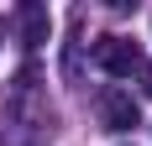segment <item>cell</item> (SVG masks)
Here are the masks:
<instances>
[{
  "mask_svg": "<svg viewBox=\"0 0 152 146\" xmlns=\"http://www.w3.org/2000/svg\"><path fill=\"white\" fill-rule=\"evenodd\" d=\"M94 63L110 73V78H131V73H142V47L131 42V37H100L94 42Z\"/></svg>",
  "mask_w": 152,
  "mask_h": 146,
  "instance_id": "1",
  "label": "cell"
},
{
  "mask_svg": "<svg viewBox=\"0 0 152 146\" xmlns=\"http://www.w3.org/2000/svg\"><path fill=\"white\" fill-rule=\"evenodd\" d=\"M100 125L105 131H131L137 125V99L126 89H105L100 94Z\"/></svg>",
  "mask_w": 152,
  "mask_h": 146,
  "instance_id": "2",
  "label": "cell"
},
{
  "mask_svg": "<svg viewBox=\"0 0 152 146\" xmlns=\"http://www.w3.org/2000/svg\"><path fill=\"white\" fill-rule=\"evenodd\" d=\"M21 37H26V47L47 42V11L37 5V0H26V5H21Z\"/></svg>",
  "mask_w": 152,
  "mask_h": 146,
  "instance_id": "3",
  "label": "cell"
},
{
  "mask_svg": "<svg viewBox=\"0 0 152 146\" xmlns=\"http://www.w3.org/2000/svg\"><path fill=\"white\" fill-rule=\"evenodd\" d=\"M142 73H147V84H142V89H147V94H152V63H142Z\"/></svg>",
  "mask_w": 152,
  "mask_h": 146,
  "instance_id": "4",
  "label": "cell"
}]
</instances>
